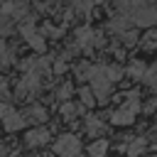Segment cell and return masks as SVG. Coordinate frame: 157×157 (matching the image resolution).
I'll return each mask as SVG.
<instances>
[{"label": "cell", "instance_id": "4", "mask_svg": "<svg viewBox=\"0 0 157 157\" xmlns=\"http://www.w3.org/2000/svg\"><path fill=\"white\" fill-rule=\"evenodd\" d=\"M54 152L59 157H78L81 155V140L76 135H71V132L59 135L56 142H54Z\"/></svg>", "mask_w": 157, "mask_h": 157}, {"label": "cell", "instance_id": "10", "mask_svg": "<svg viewBox=\"0 0 157 157\" xmlns=\"http://www.w3.org/2000/svg\"><path fill=\"white\" fill-rule=\"evenodd\" d=\"M25 118H27V123H34V125H42L44 120H47V110L42 108V105H29L27 110H25Z\"/></svg>", "mask_w": 157, "mask_h": 157}, {"label": "cell", "instance_id": "18", "mask_svg": "<svg viewBox=\"0 0 157 157\" xmlns=\"http://www.w3.org/2000/svg\"><path fill=\"white\" fill-rule=\"evenodd\" d=\"M0 61H2V64H10V61H12V52L7 49V44H5L2 39H0Z\"/></svg>", "mask_w": 157, "mask_h": 157}, {"label": "cell", "instance_id": "14", "mask_svg": "<svg viewBox=\"0 0 157 157\" xmlns=\"http://www.w3.org/2000/svg\"><path fill=\"white\" fill-rule=\"evenodd\" d=\"M128 74H130L132 78H145V74H147V66H145L142 61H132V64H130V69H128Z\"/></svg>", "mask_w": 157, "mask_h": 157}, {"label": "cell", "instance_id": "8", "mask_svg": "<svg viewBox=\"0 0 157 157\" xmlns=\"http://www.w3.org/2000/svg\"><path fill=\"white\" fill-rule=\"evenodd\" d=\"M25 142H27V147H42V145L49 142V130L42 128V125H37V128H32V130L27 132Z\"/></svg>", "mask_w": 157, "mask_h": 157}, {"label": "cell", "instance_id": "19", "mask_svg": "<svg viewBox=\"0 0 157 157\" xmlns=\"http://www.w3.org/2000/svg\"><path fill=\"white\" fill-rule=\"evenodd\" d=\"M86 130H88V132H101V130H103V123H101L98 118H88Z\"/></svg>", "mask_w": 157, "mask_h": 157}, {"label": "cell", "instance_id": "21", "mask_svg": "<svg viewBox=\"0 0 157 157\" xmlns=\"http://www.w3.org/2000/svg\"><path fill=\"white\" fill-rule=\"evenodd\" d=\"M64 69H66L64 61H56V64H54V71H64Z\"/></svg>", "mask_w": 157, "mask_h": 157}, {"label": "cell", "instance_id": "9", "mask_svg": "<svg viewBox=\"0 0 157 157\" xmlns=\"http://www.w3.org/2000/svg\"><path fill=\"white\" fill-rule=\"evenodd\" d=\"M2 12H7L12 20H22L27 15V2L25 0H7L2 5Z\"/></svg>", "mask_w": 157, "mask_h": 157}, {"label": "cell", "instance_id": "6", "mask_svg": "<svg viewBox=\"0 0 157 157\" xmlns=\"http://www.w3.org/2000/svg\"><path fill=\"white\" fill-rule=\"evenodd\" d=\"M20 32H22V37L27 39V44H29L34 52H44V47H47V44H44V37L34 29V22H32V20H25V25L20 27Z\"/></svg>", "mask_w": 157, "mask_h": 157}, {"label": "cell", "instance_id": "1", "mask_svg": "<svg viewBox=\"0 0 157 157\" xmlns=\"http://www.w3.org/2000/svg\"><path fill=\"white\" fill-rule=\"evenodd\" d=\"M115 7L135 27H157V0H115Z\"/></svg>", "mask_w": 157, "mask_h": 157}, {"label": "cell", "instance_id": "2", "mask_svg": "<svg viewBox=\"0 0 157 157\" xmlns=\"http://www.w3.org/2000/svg\"><path fill=\"white\" fill-rule=\"evenodd\" d=\"M118 76H120V69H115V66H103V64L91 66V71H88V83H91L98 103H105V101H108V96H110L113 83L118 81Z\"/></svg>", "mask_w": 157, "mask_h": 157}, {"label": "cell", "instance_id": "11", "mask_svg": "<svg viewBox=\"0 0 157 157\" xmlns=\"http://www.w3.org/2000/svg\"><path fill=\"white\" fill-rule=\"evenodd\" d=\"M88 155L91 157H105L108 155V140L105 137H98L96 142H91L88 145Z\"/></svg>", "mask_w": 157, "mask_h": 157}, {"label": "cell", "instance_id": "3", "mask_svg": "<svg viewBox=\"0 0 157 157\" xmlns=\"http://www.w3.org/2000/svg\"><path fill=\"white\" fill-rule=\"evenodd\" d=\"M137 113H140V96H137V91H130L125 96V101L110 113V123L113 125H130Z\"/></svg>", "mask_w": 157, "mask_h": 157}, {"label": "cell", "instance_id": "22", "mask_svg": "<svg viewBox=\"0 0 157 157\" xmlns=\"http://www.w3.org/2000/svg\"><path fill=\"white\" fill-rule=\"evenodd\" d=\"M155 128H157V123H155Z\"/></svg>", "mask_w": 157, "mask_h": 157}, {"label": "cell", "instance_id": "17", "mask_svg": "<svg viewBox=\"0 0 157 157\" xmlns=\"http://www.w3.org/2000/svg\"><path fill=\"white\" fill-rule=\"evenodd\" d=\"M145 81H147V86L152 88V91H157V61L147 69V74H145Z\"/></svg>", "mask_w": 157, "mask_h": 157}, {"label": "cell", "instance_id": "16", "mask_svg": "<svg viewBox=\"0 0 157 157\" xmlns=\"http://www.w3.org/2000/svg\"><path fill=\"white\" fill-rule=\"evenodd\" d=\"M81 113V108L76 105V103H61V115L66 118V120H71L74 115H78Z\"/></svg>", "mask_w": 157, "mask_h": 157}, {"label": "cell", "instance_id": "7", "mask_svg": "<svg viewBox=\"0 0 157 157\" xmlns=\"http://www.w3.org/2000/svg\"><path fill=\"white\" fill-rule=\"evenodd\" d=\"M98 42H101V37H98V32L91 29V27H81V29L76 32V47H81V49H91V47H96Z\"/></svg>", "mask_w": 157, "mask_h": 157}, {"label": "cell", "instance_id": "15", "mask_svg": "<svg viewBox=\"0 0 157 157\" xmlns=\"http://www.w3.org/2000/svg\"><path fill=\"white\" fill-rule=\"evenodd\" d=\"M78 96H81V103H83V105H88V108H91L93 103H98V101H96L93 88H81V91H78Z\"/></svg>", "mask_w": 157, "mask_h": 157}, {"label": "cell", "instance_id": "12", "mask_svg": "<svg viewBox=\"0 0 157 157\" xmlns=\"http://www.w3.org/2000/svg\"><path fill=\"white\" fill-rule=\"evenodd\" d=\"M147 147V142H145V137H135L130 145H125V150H128V157H137L142 150Z\"/></svg>", "mask_w": 157, "mask_h": 157}, {"label": "cell", "instance_id": "5", "mask_svg": "<svg viewBox=\"0 0 157 157\" xmlns=\"http://www.w3.org/2000/svg\"><path fill=\"white\" fill-rule=\"evenodd\" d=\"M0 118H2V125H5V130H10V132H15V130H22V128L27 125V118H25L22 113H17L15 108L5 105V103H0Z\"/></svg>", "mask_w": 157, "mask_h": 157}, {"label": "cell", "instance_id": "13", "mask_svg": "<svg viewBox=\"0 0 157 157\" xmlns=\"http://www.w3.org/2000/svg\"><path fill=\"white\" fill-rule=\"evenodd\" d=\"M12 27H15V20L7 15V12H0V34L5 37V34H10L12 32Z\"/></svg>", "mask_w": 157, "mask_h": 157}, {"label": "cell", "instance_id": "20", "mask_svg": "<svg viewBox=\"0 0 157 157\" xmlns=\"http://www.w3.org/2000/svg\"><path fill=\"white\" fill-rule=\"evenodd\" d=\"M71 91H74V88H71V83H64V86L59 88V98H69V96H71Z\"/></svg>", "mask_w": 157, "mask_h": 157}]
</instances>
